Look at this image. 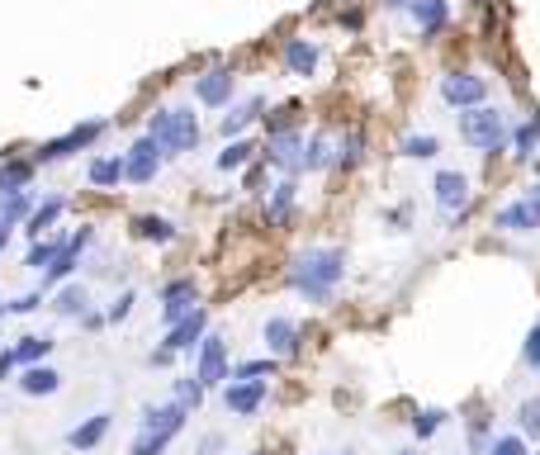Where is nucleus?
Returning a JSON list of instances; mask_svg holds the SVG:
<instances>
[{"label":"nucleus","mask_w":540,"mask_h":455,"mask_svg":"<svg viewBox=\"0 0 540 455\" xmlns=\"http://www.w3.org/2000/svg\"><path fill=\"white\" fill-rule=\"evenodd\" d=\"M346 280V247H327L313 242L289 261V290L308 299V304H332Z\"/></svg>","instance_id":"f257e3e1"},{"label":"nucleus","mask_w":540,"mask_h":455,"mask_svg":"<svg viewBox=\"0 0 540 455\" xmlns=\"http://www.w3.org/2000/svg\"><path fill=\"white\" fill-rule=\"evenodd\" d=\"M147 133L162 143L166 157H185V152H195L199 138H204L199 114L190 110V105H157V110L147 114Z\"/></svg>","instance_id":"f03ea898"},{"label":"nucleus","mask_w":540,"mask_h":455,"mask_svg":"<svg viewBox=\"0 0 540 455\" xmlns=\"http://www.w3.org/2000/svg\"><path fill=\"white\" fill-rule=\"evenodd\" d=\"M460 143L474 147V152H484V157H498L512 147V124H507L503 110H493V105H479V110H460Z\"/></svg>","instance_id":"7ed1b4c3"},{"label":"nucleus","mask_w":540,"mask_h":455,"mask_svg":"<svg viewBox=\"0 0 540 455\" xmlns=\"http://www.w3.org/2000/svg\"><path fill=\"white\" fill-rule=\"evenodd\" d=\"M432 204H436V214H441L450 228H460V223L469 219L474 185H469V176L460 171V166H441V171L432 176Z\"/></svg>","instance_id":"20e7f679"},{"label":"nucleus","mask_w":540,"mask_h":455,"mask_svg":"<svg viewBox=\"0 0 540 455\" xmlns=\"http://www.w3.org/2000/svg\"><path fill=\"white\" fill-rule=\"evenodd\" d=\"M109 133V119H86V124H72L62 138H48V143L34 152L38 166H53V162H67V157H76V152H90V147L100 143Z\"/></svg>","instance_id":"39448f33"},{"label":"nucleus","mask_w":540,"mask_h":455,"mask_svg":"<svg viewBox=\"0 0 540 455\" xmlns=\"http://www.w3.org/2000/svg\"><path fill=\"white\" fill-rule=\"evenodd\" d=\"M493 228L507 237H526L540 228V181L526 185V195H517V200H507L493 209Z\"/></svg>","instance_id":"423d86ee"},{"label":"nucleus","mask_w":540,"mask_h":455,"mask_svg":"<svg viewBox=\"0 0 540 455\" xmlns=\"http://www.w3.org/2000/svg\"><path fill=\"white\" fill-rule=\"evenodd\" d=\"M304 147H308V133L304 128H285V133H270L261 157H266L280 176H304Z\"/></svg>","instance_id":"0eeeda50"},{"label":"nucleus","mask_w":540,"mask_h":455,"mask_svg":"<svg viewBox=\"0 0 540 455\" xmlns=\"http://www.w3.org/2000/svg\"><path fill=\"white\" fill-rule=\"evenodd\" d=\"M157 318H162V328H176L180 318H190V313L199 309V285L195 275H171L162 285V294H157Z\"/></svg>","instance_id":"6e6552de"},{"label":"nucleus","mask_w":540,"mask_h":455,"mask_svg":"<svg viewBox=\"0 0 540 455\" xmlns=\"http://www.w3.org/2000/svg\"><path fill=\"white\" fill-rule=\"evenodd\" d=\"M441 100H446L450 110H479V105H488V76L446 72L441 76Z\"/></svg>","instance_id":"1a4fd4ad"},{"label":"nucleus","mask_w":540,"mask_h":455,"mask_svg":"<svg viewBox=\"0 0 540 455\" xmlns=\"http://www.w3.org/2000/svg\"><path fill=\"white\" fill-rule=\"evenodd\" d=\"M195 380L204 389H218V384H228V342H223V332H209L195 351Z\"/></svg>","instance_id":"9d476101"},{"label":"nucleus","mask_w":540,"mask_h":455,"mask_svg":"<svg viewBox=\"0 0 540 455\" xmlns=\"http://www.w3.org/2000/svg\"><path fill=\"white\" fill-rule=\"evenodd\" d=\"M162 162H166V152H162V143H157L152 133L133 138V143H128V152H124L128 181H133V185H152V181H157V171H162Z\"/></svg>","instance_id":"9b49d317"},{"label":"nucleus","mask_w":540,"mask_h":455,"mask_svg":"<svg viewBox=\"0 0 540 455\" xmlns=\"http://www.w3.org/2000/svg\"><path fill=\"white\" fill-rule=\"evenodd\" d=\"M90 242H95V228H76L72 237H67V247L57 252V261L43 271V290H53V285H62V280H72V271L86 261V252H90Z\"/></svg>","instance_id":"f8f14e48"},{"label":"nucleus","mask_w":540,"mask_h":455,"mask_svg":"<svg viewBox=\"0 0 540 455\" xmlns=\"http://www.w3.org/2000/svg\"><path fill=\"white\" fill-rule=\"evenodd\" d=\"M237 95V72L233 67H209L204 76H195V100L204 110H228Z\"/></svg>","instance_id":"ddd939ff"},{"label":"nucleus","mask_w":540,"mask_h":455,"mask_svg":"<svg viewBox=\"0 0 540 455\" xmlns=\"http://www.w3.org/2000/svg\"><path fill=\"white\" fill-rule=\"evenodd\" d=\"M266 399H270L266 380H228L223 384V408H228L233 418H252V413H261V403Z\"/></svg>","instance_id":"4468645a"},{"label":"nucleus","mask_w":540,"mask_h":455,"mask_svg":"<svg viewBox=\"0 0 540 455\" xmlns=\"http://www.w3.org/2000/svg\"><path fill=\"white\" fill-rule=\"evenodd\" d=\"M261 342H266L270 356H299V342H304V332L294 318L285 313H270L266 323H261Z\"/></svg>","instance_id":"2eb2a0df"},{"label":"nucleus","mask_w":540,"mask_h":455,"mask_svg":"<svg viewBox=\"0 0 540 455\" xmlns=\"http://www.w3.org/2000/svg\"><path fill=\"white\" fill-rule=\"evenodd\" d=\"M185 408L176 399L171 403H143V413H138V432H162V437H180L185 432Z\"/></svg>","instance_id":"dca6fc26"},{"label":"nucleus","mask_w":540,"mask_h":455,"mask_svg":"<svg viewBox=\"0 0 540 455\" xmlns=\"http://www.w3.org/2000/svg\"><path fill=\"white\" fill-rule=\"evenodd\" d=\"M294 209H299V176H285V181L270 185L266 223H270V228H289V223H294Z\"/></svg>","instance_id":"f3484780"},{"label":"nucleus","mask_w":540,"mask_h":455,"mask_svg":"<svg viewBox=\"0 0 540 455\" xmlns=\"http://www.w3.org/2000/svg\"><path fill=\"white\" fill-rule=\"evenodd\" d=\"M204 337H209V313L195 309L190 318H180L176 328H166V342L162 346L171 351V356H185V351H199Z\"/></svg>","instance_id":"a211bd4d"},{"label":"nucleus","mask_w":540,"mask_h":455,"mask_svg":"<svg viewBox=\"0 0 540 455\" xmlns=\"http://www.w3.org/2000/svg\"><path fill=\"white\" fill-rule=\"evenodd\" d=\"M15 384L24 399H53L57 389H62V375H57L53 365H24Z\"/></svg>","instance_id":"6ab92c4d"},{"label":"nucleus","mask_w":540,"mask_h":455,"mask_svg":"<svg viewBox=\"0 0 540 455\" xmlns=\"http://www.w3.org/2000/svg\"><path fill=\"white\" fill-rule=\"evenodd\" d=\"M261 114H266V95H247L242 105H233V110L223 114V124H218V133H223V138L233 143V138H242V133H247V128H252L256 119H261Z\"/></svg>","instance_id":"aec40b11"},{"label":"nucleus","mask_w":540,"mask_h":455,"mask_svg":"<svg viewBox=\"0 0 540 455\" xmlns=\"http://www.w3.org/2000/svg\"><path fill=\"white\" fill-rule=\"evenodd\" d=\"M413 24L427 43L441 38L446 34V24H450V0H413Z\"/></svg>","instance_id":"412c9836"},{"label":"nucleus","mask_w":540,"mask_h":455,"mask_svg":"<svg viewBox=\"0 0 540 455\" xmlns=\"http://www.w3.org/2000/svg\"><path fill=\"white\" fill-rule=\"evenodd\" d=\"M86 181L95 185V190H119V181H128L124 152H105V157H90Z\"/></svg>","instance_id":"4be33fe9"},{"label":"nucleus","mask_w":540,"mask_h":455,"mask_svg":"<svg viewBox=\"0 0 540 455\" xmlns=\"http://www.w3.org/2000/svg\"><path fill=\"white\" fill-rule=\"evenodd\" d=\"M128 228H133V237H138V242H152V247H171V242L180 237V228L166 219V214H138V219L128 223Z\"/></svg>","instance_id":"5701e85b"},{"label":"nucleus","mask_w":540,"mask_h":455,"mask_svg":"<svg viewBox=\"0 0 540 455\" xmlns=\"http://www.w3.org/2000/svg\"><path fill=\"white\" fill-rule=\"evenodd\" d=\"M285 72L289 76H313L318 72V43H313V38H285Z\"/></svg>","instance_id":"b1692460"},{"label":"nucleus","mask_w":540,"mask_h":455,"mask_svg":"<svg viewBox=\"0 0 540 455\" xmlns=\"http://www.w3.org/2000/svg\"><path fill=\"white\" fill-rule=\"evenodd\" d=\"M109 427H114V413H90L81 427L67 432V446H72V451H95V446L109 437Z\"/></svg>","instance_id":"393cba45"},{"label":"nucleus","mask_w":540,"mask_h":455,"mask_svg":"<svg viewBox=\"0 0 540 455\" xmlns=\"http://www.w3.org/2000/svg\"><path fill=\"white\" fill-rule=\"evenodd\" d=\"M34 190H0V223L5 228H19V223H29L34 214Z\"/></svg>","instance_id":"a878e982"},{"label":"nucleus","mask_w":540,"mask_h":455,"mask_svg":"<svg viewBox=\"0 0 540 455\" xmlns=\"http://www.w3.org/2000/svg\"><path fill=\"white\" fill-rule=\"evenodd\" d=\"M53 313L57 318H76V323H81V318L90 313V290L86 285H76V280L72 285H62V290L53 294Z\"/></svg>","instance_id":"bb28decb"},{"label":"nucleus","mask_w":540,"mask_h":455,"mask_svg":"<svg viewBox=\"0 0 540 455\" xmlns=\"http://www.w3.org/2000/svg\"><path fill=\"white\" fill-rule=\"evenodd\" d=\"M38 162L34 157H5L0 162V190H29L34 185Z\"/></svg>","instance_id":"cd10ccee"},{"label":"nucleus","mask_w":540,"mask_h":455,"mask_svg":"<svg viewBox=\"0 0 540 455\" xmlns=\"http://www.w3.org/2000/svg\"><path fill=\"white\" fill-rule=\"evenodd\" d=\"M261 152V147L252 143V138H233V143H223V152H218V171L223 176H233V171H242V166H252V157Z\"/></svg>","instance_id":"c85d7f7f"},{"label":"nucleus","mask_w":540,"mask_h":455,"mask_svg":"<svg viewBox=\"0 0 540 455\" xmlns=\"http://www.w3.org/2000/svg\"><path fill=\"white\" fill-rule=\"evenodd\" d=\"M327 166H337V138H327V133H308L304 171H327Z\"/></svg>","instance_id":"c756f323"},{"label":"nucleus","mask_w":540,"mask_h":455,"mask_svg":"<svg viewBox=\"0 0 540 455\" xmlns=\"http://www.w3.org/2000/svg\"><path fill=\"white\" fill-rule=\"evenodd\" d=\"M536 152H540V114H531L526 124L512 128V157L517 162H536Z\"/></svg>","instance_id":"7c9ffc66"},{"label":"nucleus","mask_w":540,"mask_h":455,"mask_svg":"<svg viewBox=\"0 0 540 455\" xmlns=\"http://www.w3.org/2000/svg\"><path fill=\"white\" fill-rule=\"evenodd\" d=\"M365 147H370V138L360 128H346L342 138H337V171H356L365 162Z\"/></svg>","instance_id":"2f4dec72"},{"label":"nucleus","mask_w":540,"mask_h":455,"mask_svg":"<svg viewBox=\"0 0 540 455\" xmlns=\"http://www.w3.org/2000/svg\"><path fill=\"white\" fill-rule=\"evenodd\" d=\"M62 209H67V200H62V195H48V200H43V204L34 209V214H29L24 233L34 237V242H38V237H48V228H53V223L62 219Z\"/></svg>","instance_id":"473e14b6"},{"label":"nucleus","mask_w":540,"mask_h":455,"mask_svg":"<svg viewBox=\"0 0 540 455\" xmlns=\"http://www.w3.org/2000/svg\"><path fill=\"white\" fill-rule=\"evenodd\" d=\"M53 346H57V342L48 337V332H43V337H38V332H29V337H19V342L10 346V351H15V361H19V365H43Z\"/></svg>","instance_id":"72a5a7b5"},{"label":"nucleus","mask_w":540,"mask_h":455,"mask_svg":"<svg viewBox=\"0 0 540 455\" xmlns=\"http://www.w3.org/2000/svg\"><path fill=\"white\" fill-rule=\"evenodd\" d=\"M62 247H67V237H53V233H48V237H38L34 247H29V256H24V266L43 275V271H48V266L57 261V252H62Z\"/></svg>","instance_id":"f704fd0d"},{"label":"nucleus","mask_w":540,"mask_h":455,"mask_svg":"<svg viewBox=\"0 0 540 455\" xmlns=\"http://www.w3.org/2000/svg\"><path fill=\"white\" fill-rule=\"evenodd\" d=\"M436 152H441V138L436 133H408L398 143V157H408V162H432Z\"/></svg>","instance_id":"c9c22d12"},{"label":"nucleus","mask_w":540,"mask_h":455,"mask_svg":"<svg viewBox=\"0 0 540 455\" xmlns=\"http://www.w3.org/2000/svg\"><path fill=\"white\" fill-rule=\"evenodd\" d=\"M517 432H522L526 441H540V394L517 403Z\"/></svg>","instance_id":"e433bc0d"},{"label":"nucleus","mask_w":540,"mask_h":455,"mask_svg":"<svg viewBox=\"0 0 540 455\" xmlns=\"http://www.w3.org/2000/svg\"><path fill=\"white\" fill-rule=\"evenodd\" d=\"M446 408H417V418H413V437L417 441H432L441 427H446Z\"/></svg>","instance_id":"4c0bfd02"},{"label":"nucleus","mask_w":540,"mask_h":455,"mask_svg":"<svg viewBox=\"0 0 540 455\" xmlns=\"http://www.w3.org/2000/svg\"><path fill=\"white\" fill-rule=\"evenodd\" d=\"M204 394H209V389H204V384L195 380V370H190V375H180V380H176V403L185 408V413H190V408H199V403H204Z\"/></svg>","instance_id":"58836bf2"},{"label":"nucleus","mask_w":540,"mask_h":455,"mask_svg":"<svg viewBox=\"0 0 540 455\" xmlns=\"http://www.w3.org/2000/svg\"><path fill=\"white\" fill-rule=\"evenodd\" d=\"M171 441H176V437H162V432H138L133 446H128V455H166Z\"/></svg>","instance_id":"ea45409f"},{"label":"nucleus","mask_w":540,"mask_h":455,"mask_svg":"<svg viewBox=\"0 0 540 455\" xmlns=\"http://www.w3.org/2000/svg\"><path fill=\"white\" fill-rule=\"evenodd\" d=\"M488 455H531V441H526L522 432H503V437H493Z\"/></svg>","instance_id":"a19ab883"},{"label":"nucleus","mask_w":540,"mask_h":455,"mask_svg":"<svg viewBox=\"0 0 540 455\" xmlns=\"http://www.w3.org/2000/svg\"><path fill=\"white\" fill-rule=\"evenodd\" d=\"M133 304H138V294H133V290H119V294H114V304L105 309L109 328H119V323H128V313H133Z\"/></svg>","instance_id":"79ce46f5"},{"label":"nucleus","mask_w":540,"mask_h":455,"mask_svg":"<svg viewBox=\"0 0 540 455\" xmlns=\"http://www.w3.org/2000/svg\"><path fill=\"white\" fill-rule=\"evenodd\" d=\"M285 128H299V105H280L275 114H266V133H285Z\"/></svg>","instance_id":"37998d69"},{"label":"nucleus","mask_w":540,"mask_h":455,"mask_svg":"<svg viewBox=\"0 0 540 455\" xmlns=\"http://www.w3.org/2000/svg\"><path fill=\"white\" fill-rule=\"evenodd\" d=\"M266 375H275V356H266V361H242L233 370V380H266Z\"/></svg>","instance_id":"c03bdc74"},{"label":"nucleus","mask_w":540,"mask_h":455,"mask_svg":"<svg viewBox=\"0 0 540 455\" xmlns=\"http://www.w3.org/2000/svg\"><path fill=\"white\" fill-rule=\"evenodd\" d=\"M522 365L531 370V375H540V323L531 332H526V342H522Z\"/></svg>","instance_id":"a18cd8bd"},{"label":"nucleus","mask_w":540,"mask_h":455,"mask_svg":"<svg viewBox=\"0 0 540 455\" xmlns=\"http://www.w3.org/2000/svg\"><path fill=\"white\" fill-rule=\"evenodd\" d=\"M384 223H389L394 233H408V228H413V209H408V204H398V209H389V214H384Z\"/></svg>","instance_id":"49530a36"},{"label":"nucleus","mask_w":540,"mask_h":455,"mask_svg":"<svg viewBox=\"0 0 540 455\" xmlns=\"http://www.w3.org/2000/svg\"><path fill=\"white\" fill-rule=\"evenodd\" d=\"M43 309V290H29L19 294V299H10V313H38Z\"/></svg>","instance_id":"de8ad7c7"},{"label":"nucleus","mask_w":540,"mask_h":455,"mask_svg":"<svg viewBox=\"0 0 540 455\" xmlns=\"http://www.w3.org/2000/svg\"><path fill=\"white\" fill-rule=\"evenodd\" d=\"M81 328H86V332H100V328H109V318H105L100 309H90L86 318H81Z\"/></svg>","instance_id":"09e8293b"},{"label":"nucleus","mask_w":540,"mask_h":455,"mask_svg":"<svg viewBox=\"0 0 540 455\" xmlns=\"http://www.w3.org/2000/svg\"><path fill=\"white\" fill-rule=\"evenodd\" d=\"M15 351H0V380H15Z\"/></svg>","instance_id":"8fccbe9b"},{"label":"nucleus","mask_w":540,"mask_h":455,"mask_svg":"<svg viewBox=\"0 0 540 455\" xmlns=\"http://www.w3.org/2000/svg\"><path fill=\"white\" fill-rule=\"evenodd\" d=\"M360 24H365V15H360V10H346V15H342V29H351V34H356Z\"/></svg>","instance_id":"3c124183"},{"label":"nucleus","mask_w":540,"mask_h":455,"mask_svg":"<svg viewBox=\"0 0 540 455\" xmlns=\"http://www.w3.org/2000/svg\"><path fill=\"white\" fill-rule=\"evenodd\" d=\"M223 451V437H204L199 441V455H218Z\"/></svg>","instance_id":"603ef678"},{"label":"nucleus","mask_w":540,"mask_h":455,"mask_svg":"<svg viewBox=\"0 0 540 455\" xmlns=\"http://www.w3.org/2000/svg\"><path fill=\"white\" fill-rule=\"evenodd\" d=\"M10 233H15V228H5V223H0V256H5V247H10Z\"/></svg>","instance_id":"864d4df0"},{"label":"nucleus","mask_w":540,"mask_h":455,"mask_svg":"<svg viewBox=\"0 0 540 455\" xmlns=\"http://www.w3.org/2000/svg\"><path fill=\"white\" fill-rule=\"evenodd\" d=\"M384 5H389V10H403V5H413V0H384Z\"/></svg>","instance_id":"5fc2aeb1"},{"label":"nucleus","mask_w":540,"mask_h":455,"mask_svg":"<svg viewBox=\"0 0 540 455\" xmlns=\"http://www.w3.org/2000/svg\"><path fill=\"white\" fill-rule=\"evenodd\" d=\"M394 455H422V451H417V446H403V451H394Z\"/></svg>","instance_id":"6e6d98bb"},{"label":"nucleus","mask_w":540,"mask_h":455,"mask_svg":"<svg viewBox=\"0 0 540 455\" xmlns=\"http://www.w3.org/2000/svg\"><path fill=\"white\" fill-rule=\"evenodd\" d=\"M5 313H10V299H0V318H5Z\"/></svg>","instance_id":"4d7b16f0"},{"label":"nucleus","mask_w":540,"mask_h":455,"mask_svg":"<svg viewBox=\"0 0 540 455\" xmlns=\"http://www.w3.org/2000/svg\"><path fill=\"white\" fill-rule=\"evenodd\" d=\"M247 455H266V451H247Z\"/></svg>","instance_id":"13d9d810"},{"label":"nucleus","mask_w":540,"mask_h":455,"mask_svg":"<svg viewBox=\"0 0 540 455\" xmlns=\"http://www.w3.org/2000/svg\"><path fill=\"white\" fill-rule=\"evenodd\" d=\"M346 455H356V451H346Z\"/></svg>","instance_id":"bf43d9fd"},{"label":"nucleus","mask_w":540,"mask_h":455,"mask_svg":"<svg viewBox=\"0 0 540 455\" xmlns=\"http://www.w3.org/2000/svg\"><path fill=\"white\" fill-rule=\"evenodd\" d=\"M536 455H540V451H536Z\"/></svg>","instance_id":"052dcab7"}]
</instances>
